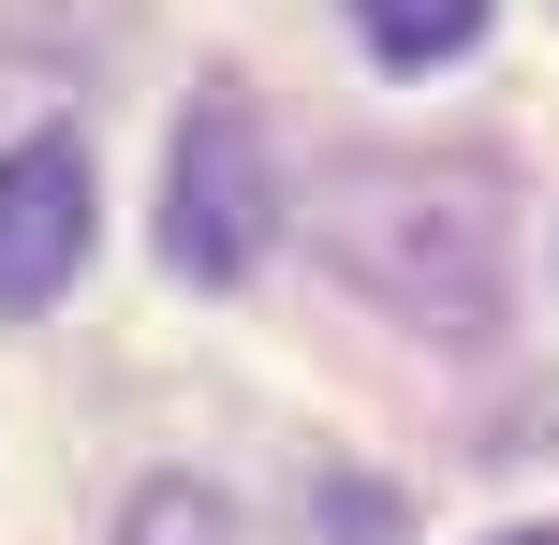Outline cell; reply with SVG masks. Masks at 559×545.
Here are the masks:
<instances>
[{
	"instance_id": "obj_1",
	"label": "cell",
	"mask_w": 559,
	"mask_h": 545,
	"mask_svg": "<svg viewBox=\"0 0 559 545\" xmlns=\"http://www.w3.org/2000/svg\"><path fill=\"white\" fill-rule=\"evenodd\" d=\"M309 236L354 295H383L397 324H442V340H486L515 281V222L486 163H427V147H354V163L309 177Z\"/></svg>"
},
{
	"instance_id": "obj_2",
	"label": "cell",
	"mask_w": 559,
	"mask_h": 545,
	"mask_svg": "<svg viewBox=\"0 0 559 545\" xmlns=\"http://www.w3.org/2000/svg\"><path fill=\"white\" fill-rule=\"evenodd\" d=\"M265 236H280V163H265L251 88H192V118L163 147V265L177 281H251Z\"/></svg>"
},
{
	"instance_id": "obj_3",
	"label": "cell",
	"mask_w": 559,
	"mask_h": 545,
	"mask_svg": "<svg viewBox=\"0 0 559 545\" xmlns=\"http://www.w3.org/2000/svg\"><path fill=\"white\" fill-rule=\"evenodd\" d=\"M74 265H88V147L15 133L0 147V310H45Z\"/></svg>"
},
{
	"instance_id": "obj_4",
	"label": "cell",
	"mask_w": 559,
	"mask_h": 545,
	"mask_svg": "<svg viewBox=\"0 0 559 545\" xmlns=\"http://www.w3.org/2000/svg\"><path fill=\"white\" fill-rule=\"evenodd\" d=\"M354 29L397 59V74H427V59H472L486 45V0H354Z\"/></svg>"
},
{
	"instance_id": "obj_5",
	"label": "cell",
	"mask_w": 559,
	"mask_h": 545,
	"mask_svg": "<svg viewBox=\"0 0 559 545\" xmlns=\"http://www.w3.org/2000/svg\"><path fill=\"white\" fill-rule=\"evenodd\" d=\"M118 545H236V501L192 487V472H147L133 517H118Z\"/></svg>"
},
{
	"instance_id": "obj_6",
	"label": "cell",
	"mask_w": 559,
	"mask_h": 545,
	"mask_svg": "<svg viewBox=\"0 0 559 545\" xmlns=\"http://www.w3.org/2000/svg\"><path fill=\"white\" fill-rule=\"evenodd\" d=\"M486 545H559V531H486Z\"/></svg>"
}]
</instances>
